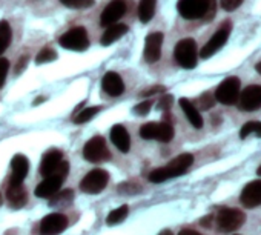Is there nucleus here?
Returning a JSON list of instances; mask_svg holds the SVG:
<instances>
[{"label": "nucleus", "mask_w": 261, "mask_h": 235, "mask_svg": "<svg viewBox=\"0 0 261 235\" xmlns=\"http://www.w3.org/2000/svg\"><path fill=\"white\" fill-rule=\"evenodd\" d=\"M126 33H127V27L126 25H123V23H114V25L108 27L106 31L103 33V36H101V45L109 46L114 42H117L118 39H121Z\"/></svg>", "instance_id": "nucleus-23"}, {"label": "nucleus", "mask_w": 261, "mask_h": 235, "mask_svg": "<svg viewBox=\"0 0 261 235\" xmlns=\"http://www.w3.org/2000/svg\"><path fill=\"white\" fill-rule=\"evenodd\" d=\"M240 86L241 83L237 77H227L218 85L217 91L214 92V97L221 105H226V106L235 105L240 95Z\"/></svg>", "instance_id": "nucleus-7"}, {"label": "nucleus", "mask_w": 261, "mask_h": 235, "mask_svg": "<svg viewBox=\"0 0 261 235\" xmlns=\"http://www.w3.org/2000/svg\"><path fill=\"white\" fill-rule=\"evenodd\" d=\"M180 106H181L185 115L188 117L189 123H191L194 128H197V129L203 128V117L200 115L197 106H195L191 100H188V98H180Z\"/></svg>", "instance_id": "nucleus-21"}, {"label": "nucleus", "mask_w": 261, "mask_h": 235, "mask_svg": "<svg viewBox=\"0 0 261 235\" xmlns=\"http://www.w3.org/2000/svg\"><path fill=\"white\" fill-rule=\"evenodd\" d=\"M68 227V218L63 214H49L39 224L40 235H59Z\"/></svg>", "instance_id": "nucleus-13"}, {"label": "nucleus", "mask_w": 261, "mask_h": 235, "mask_svg": "<svg viewBox=\"0 0 261 235\" xmlns=\"http://www.w3.org/2000/svg\"><path fill=\"white\" fill-rule=\"evenodd\" d=\"M28 60H30V57H28V56H22L20 62L17 63V74H19V72H22V71L27 68V65H28Z\"/></svg>", "instance_id": "nucleus-38"}, {"label": "nucleus", "mask_w": 261, "mask_h": 235, "mask_svg": "<svg viewBox=\"0 0 261 235\" xmlns=\"http://www.w3.org/2000/svg\"><path fill=\"white\" fill-rule=\"evenodd\" d=\"M11 39H13V30L10 23L7 20H0V56L8 49Z\"/></svg>", "instance_id": "nucleus-25"}, {"label": "nucleus", "mask_w": 261, "mask_h": 235, "mask_svg": "<svg viewBox=\"0 0 261 235\" xmlns=\"http://www.w3.org/2000/svg\"><path fill=\"white\" fill-rule=\"evenodd\" d=\"M250 134H256V136L261 137V122H247L240 131L241 139H246Z\"/></svg>", "instance_id": "nucleus-29"}, {"label": "nucleus", "mask_w": 261, "mask_h": 235, "mask_svg": "<svg viewBox=\"0 0 261 235\" xmlns=\"http://www.w3.org/2000/svg\"><path fill=\"white\" fill-rule=\"evenodd\" d=\"M60 46L69 51H86L89 48V37L88 33L83 27H77V28H71L69 31H66L60 40H59Z\"/></svg>", "instance_id": "nucleus-5"}, {"label": "nucleus", "mask_w": 261, "mask_h": 235, "mask_svg": "<svg viewBox=\"0 0 261 235\" xmlns=\"http://www.w3.org/2000/svg\"><path fill=\"white\" fill-rule=\"evenodd\" d=\"M60 4L72 10H85L94 5V0H60Z\"/></svg>", "instance_id": "nucleus-30"}, {"label": "nucleus", "mask_w": 261, "mask_h": 235, "mask_svg": "<svg viewBox=\"0 0 261 235\" xmlns=\"http://www.w3.org/2000/svg\"><path fill=\"white\" fill-rule=\"evenodd\" d=\"M140 137L145 140H159V142L168 143L174 139V128H172V125H169L166 122L145 123L140 128Z\"/></svg>", "instance_id": "nucleus-6"}, {"label": "nucleus", "mask_w": 261, "mask_h": 235, "mask_svg": "<svg viewBox=\"0 0 261 235\" xmlns=\"http://www.w3.org/2000/svg\"><path fill=\"white\" fill-rule=\"evenodd\" d=\"M230 22H224L220 28H218V31L207 40V43L203 46V49L200 51V56L203 57V59H209L211 56H214L217 51H220L223 46H224V43L227 42V39H229V34H230Z\"/></svg>", "instance_id": "nucleus-11"}, {"label": "nucleus", "mask_w": 261, "mask_h": 235, "mask_svg": "<svg viewBox=\"0 0 261 235\" xmlns=\"http://www.w3.org/2000/svg\"><path fill=\"white\" fill-rule=\"evenodd\" d=\"M255 69H256V72L261 75V62L259 63H256V66H255Z\"/></svg>", "instance_id": "nucleus-41"}, {"label": "nucleus", "mask_w": 261, "mask_h": 235, "mask_svg": "<svg viewBox=\"0 0 261 235\" xmlns=\"http://www.w3.org/2000/svg\"><path fill=\"white\" fill-rule=\"evenodd\" d=\"M178 235H201V233L197 230H192V229H183Z\"/></svg>", "instance_id": "nucleus-39"}, {"label": "nucleus", "mask_w": 261, "mask_h": 235, "mask_svg": "<svg viewBox=\"0 0 261 235\" xmlns=\"http://www.w3.org/2000/svg\"><path fill=\"white\" fill-rule=\"evenodd\" d=\"M163 39H165L163 33H151V34L146 36L143 56H145V60L148 63H155V62L160 60Z\"/></svg>", "instance_id": "nucleus-15"}, {"label": "nucleus", "mask_w": 261, "mask_h": 235, "mask_svg": "<svg viewBox=\"0 0 261 235\" xmlns=\"http://www.w3.org/2000/svg\"><path fill=\"white\" fill-rule=\"evenodd\" d=\"M68 171H69V163L63 160L62 151L49 149V151L45 152V155L42 159V163H40V174L43 177L54 175V174L66 177Z\"/></svg>", "instance_id": "nucleus-3"}, {"label": "nucleus", "mask_w": 261, "mask_h": 235, "mask_svg": "<svg viewBox=\"0 0 261 235\" xmlns=\"http://www.w3.org/2000/svg\"><path fill=\"white\" fill-rule=\"evenodd\" d=\"M83 157H85V160H88L91 163H101V162L109 160L111 154L106 148L105 139L100 136H95L89 142H86L83 146Z\"/></svg>", "instance_id": "nucleus-9"}, {"label": "nucleus", "mask_w": 261, "mask_h": 235, "mask_svg": "<svg viewBox=\"0 0 261 235\" xmlns=\"http://www.w3.org/2000/svg\"><path fill=\"white\" fill-rule=\"evenodd\" d=\"M155 7H157V0H140L139 4V19L142 23H148L152 20L155 14Z\"/></svg>", "instance_id": "nucleus-24"}, {"label": "nucleus", "mask_w": 261, "mask_h": 235, "mask_svg": "<svg viewBox=\"0 0 261 235\" xmlns=\"http://www.w3.org/2000/svg\"><path fill=\"white\" fill-rule=\"evenodd\" d=\"M192 163H194L192 154H180L178 157L171 160L166 166L154 169L148 178L151 183H162V181H166L169 178L180 177V175L188 172V169L192 166Z\"/></svg>", "instance_id": "nucleus-2"}, {"label": "nucleus", "mask_w": 261, "mask_h": 235, "mask_svg": "<svg viewBox=\"0 0 261 235\" xmlns=\"http://www.w3.org/2000/svg\"><path fill=\"white\" fill-rule=\"evenodd\" d=\"M127 212H129L127 204H123V206H120V207H117V209H114V211L109 212V215H108V218H106V223H108L109 226L118 224V223H121V221L126 218Z\"/></svg>", "instance_id": "nucleus-27"}, {"label": "nucleus", "mask_w": 261, "mask_h": 235, "mask_svg": "<svg viewBox=\"0 0 261 235\" xmlns=\"http://www.w3.org/2000/svg\"><path fill=\"white\" fill-rule=\"evenodd\" d=\"M109 181V174L105 169H92L80 181V189L86 194L101 192Z\"/></svg>", "instance_id": "nucleus-10"}, {"label": "nucleus", "mask_w": 261, "mask_h": 235, "mask_svg": "<svg viewBox=\"0 0 261 235\" xmlns=\"http://www.w3.org/2000/svg\"><path fill=\"white\" fill-rule=\"evenodd\" d=\"M72 191L71 189H65V191H57L53 197H49V204L57 206V204H68L72 201Z\"/></svg>", "instance_id": "nucleus-28"}, {"label": "nucleus", "mask_w": 261, "mask_h": 235, "mask_svg": "<svg viewBox=\"0 0 261 235\" xmlns=\"http://www.w3.org/2000/svg\"><path fill=\"white\" fill-rule=\"evenodd\" d=\"M241 4L243 0H221V7L224 11H235Z\"/></svg>", "instance_id": "nucleus-35"}, {"label": "nucleus", "mask_w": 261, "mask_h": 235, "mask_svg": "<svg viewBox=\"0 0 261 235\" xmlns=\"http://www.w3.org/2000/svg\"><path fill=\"white\" fill-rule=\"evenodd\" d=\"M7 197L14 207H22L28 201V194L23 188V183H20V185L10 183L8 189H7Z\"/></svg>", "instance_id": "nucleus-22"}, {"label": "nucleus", "mask_w": 261, "mask_h": 235, "mask_svg": "<svg viewBox=\"0 0 261 235\" xmlns=\"http://www.w3.org/2000/svg\"><path fill=\"white\" fill-rule=\"evenodd\" d=\"M174 57L175 62L185 68V69H192L197 66V43L194 39H183L175 45L174 49Z\"/></svg>", "instance_id": "nucleus-4"}, {"label": "nucleus", "mask_w": 261, "mask_h": 235, "mask_svg": "<svg viewBox=\"0 0 261 235\" xmlns=\"http://www.w3.org/2000/svg\"><path fill=\"white\" fill-rule=\"evenodd\" d=\"M126 13V2L124 0H112L106 5V8L103 10L101 16H100V25L108 28L114 23H117L123 14Z\"/></svg>", "instance_id": "nucleus-14"}, {"label": "nucleus", "mask_w": 261, "mask_h": 235, "mask_svg": "<svg viewBox=\"0 0 261 235\" xmlns=\"http://www.w3.org/2000/svg\"><path fill=\"white\" fill-rule=\"evenodd\" d=\"M215 101H217V100H215V97H214L211 92H204V94L198 98V105H200V108L204 109V111H206V109H211V108L215 105Z\"/></svg>", "instance_id": "nucleus-32"}, {"label": "nucleus", "mask_w": 261, "mask_h": 235, "mask_svg": "<svg viewBox=\"0 0 261 235\" xmlns=\"http://www.w3.org/2000/svg\"><path fill=\"white\" fill-rule=\"evenodd\" d=\"M8 71H10V62L4 57H0V88L5 85Z\"/></svg>", "instance_id": "nucleus-33"}, {"label": "nucleus", "mask_w": 261, "mask_h": 235, "mask_svg": "<svg viewBox=\"0 0 261 235\" xmlns=\"http://www.w3.org/2000/svg\"><path fill=\"white\" fill-rule=\"evenodd\" d=\"M246 221V214L240 209L224 207L217 215V227L221 232H230L243 226Z\"/></svg>", "instance_id": "nucleus-8"}, {"label": "nucleus", "mask_w": 261, "mask_h": 235, "mask_svg": "<svg viewBox=\"0 0 261 235\" xmlns=\"http://www.w3.org/2000/svg\"><path fill=\"white\" fill-rule=\"evenodd\" d=\"M240 201L247 209H253L256 206H261V180H255V181L247 183L241 191Z\"/></svg>", "instance_id": "nucleus-16"}, {"label": "nucleus", "mask_w": 261, "mask_h": 235, "mask_svg": "<svg viewBox=\"0 0 261 235\" xmlns=\"http://www.w3.org/2000/svg\"><path fill=\"white\" fill-rule=\"evenodd\" d=\"M111 140L114 143V146L120 151V152H127L130 148V137L129 133L126 131L124 126L121 125H114L111 129Z\"/></svg>", "instance_id": "nucleus-20"}, {"label": "nucleus", "mask_w": 261, "mask_h": 235, "mask_svg": "<svg viewBox=\"0 0 261 235\" xmlns=\"http://www.w3.org/2000/svg\"><path fill=\"white\" fill-rule=\"evenodd\" d=\"M256 175H259V177H261V166H259V168L256 169Z\"/></svg>", "instance_id": "nucleus-43"}, {"label": "nucleus", "mask_w": 261, "mask_h": 235, "mask_svg": "<svg viewBox=\"0 0 261 235\" xmlns=\"http://www.w3.org/2000/svg\"><path fill=\"white\" fill-rule=\"evenodd\" d=\"M211 220H212V217L209 215L207 218H203V220H201V224H203V226H209V223H211Z\"/></svg>", "instance_id": "nucleus-40"}, {"label": "nucleus", "mask_w": 261, "mask_h": 235, "mask_svg": "<svg viewBox=\"0 0 261 235\" xmlns=\"http://www.w3.org/2000/svg\"><path fill=\"white\" fill-rule=\"evenodd\" d=\"M172 103H174V97H172L171 94H165V95L160 98V101H159V108H160L162 111H169L171 106H172Z\"/></svg>", "instance_id": "nucleus-34"}, {"label": "nucleus", "mask_w": 261, "mask_h": 235, "mask_svg": "<svg viewBox=\"0 0 261 235\" xmlns=\"http://www.w3.org/2000/svg\"><path fill=\"white\" fill-rule=\"evenodd\" d=\"M237 103H238V108L246 112L259 109L261 108V86L249 85L247 88H244L240 92Z\"/></svg>", "instance_id": "nucleus-12"}, {"label": "nucleus", "mask_w": 261, "mask_h": 235, "mask_svg": "<svg viewBox=\"0 0 261 235\" xmlns=\"http://www.w3.org/2000/svg\"><path fill=\"white\" fill-rule=\"evenodd\" d=\"M57 59V53L51 48H43L39 54H37V59H36V63L37 65H43V63H49L53 60Z\"/></svg>", "instance_id": "nucleus-31"}, {"label": "nucleus", "mask_w": 261, "mask_h": 235, "mask_svg": "<svg viewBox=\"0 0 261 235\" xmlns=\"http://www.w3.org/2000/svg\"><path fill=\"white\" fill-rule=\"evenodd\" d=\"M63 181H65V177H63V175H57V174L48 175V177H45V180H43L42 183L37 185L34 194H36V197H39V198H49V197H53L57 191H60Z\"/></svg>", "instance_id": "nucleus-17"}, {"label": "nucleus", "mask_w": 261, "mask_h": 235, "mask_svg": "<svg viewBox=\"0 0 261 235\" xmlns=\"http://www.w3.org/2000/svg\"><path fill=\"white\" fill-rule=\"evenodd\" d=\"M165 91H166V88L163 85H155V86H151L148 89H143L140 92V95L142 97H149V95H154V94H159V92H165Z\"/></svg>", "instance_id": "nucleus-36"}, {"label": "nucleus", "mask_w": 261, "mask_h": 235, "mask_svg": "<svg viewBox=\"0 0 261 235\" xmlns=\"http://www.w3.org/2000/svg\"><path fill=\"white\" fill-rule=\"evenodd\" d=\"M159 235H172V232H171V230H163V232H160Z\"/></svg>", "instance_id": "nucleus-42"}, {"label": "nucleus", "mask_w": 261, "mask_h": 235, "mask_svg": "<svg viewBox=\"0 0 261 235\" xmlns=\"http://www.w3.org/2000/svg\"><path fill=\"white\" fill-rule=\"evenodd\" d=\"M177 10L186 20H211L217 11V4L215 0H178Z\"/></svg>", "instance_id": "nucleus-1"}, {"label": "nucleus", "mask_w": 261, "mask_h": 235, "mask_svg": "<svg viewBox=\"0 0 261 235\" xmlns=\"http://www.w3.org/2000/svg\"><path fill=\"white\" fill-rule=\"evenodd\" d=\"M151 108H152V101H151V100H146V101L137 105V106L134 108V112H137V114H140V115H146V114L151 111Z\"/></svg>", "instance_id": "nucleus-37"}, {"label": "nucleus", "mask_w": 261, "mask_h": 235, "mask_svg": "<svg viewBox=\"0 0 261 235\" xmlns=\"http://www.w3.org/2000/svg\"><path fill=\"white\" fill-rule=\"evenodd\" d=\"M11 169H13V177H11L10 183L20 185V183H23L25 177L30 172V160L25 155L17 154L11 160Z\"/></svg>", "instance_id": "nucleus-19"}, {"label": "nucleus", "mask_w": 261, "mask_h": 235, "mask_svg": "<svg viewBox=\"0 0 261 235\" xmlns=\"http://www.w3.org/2000/svg\"><path fill=\"white\" fill-rule=\"evenodd\" d=\"M101 88L108 95H112V97H118L124 92V83H123L121 77L114 71H109L103 75Z\"/></svg>", "instance_id": "nucleus-18"}, {"label": "nucleus", "mask_w": 261, "mask_h": 235, "mask_svg": "<svg viewBox=\"0 0 261 235\" xmlns=\"http://www.w3.org/2000/svg\"><path fill=\"white\" fill-rule=\"evenodd\" d=\"M100 112V106H88L85 108L82 112H79L75 117H74V123L77 125H82V123H86L89 122L91 119H94V117Z\"/></svg>", "instance_id": "nucleus-26"}]
</instances>
